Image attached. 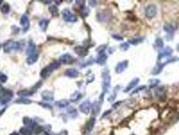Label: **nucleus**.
Returning a JSON list of instances; mask_svg holds the SVG:
<instances>
[{"mask_svg":"<svg viewBox=\"0 0 179 135\" xmlns=\"http://www.w3.org/2000/svg\"><path fill=\"white\" fill-rule=\"evenodd\" d=\"M15 103H20V104H25V105H28V104H30L32 103V101H30V99H25V98H21V99H17L15 101Z\"/></svg>","mask_w":179,"mask_h":135,"instance_id":"obj_20","label":"nucleus"},{"mask_svg":"<svg viewBox=\"0 0 179 135\" xmlns=\"http://www.w3.org/2000/svg\"><path fill=\"white\" fill-rule=\"evenodd\" d=\"M33 131L34 130L32 128L28 127V126H24V127H22L20 129V134H22V135H31Z\"/></svg>","mask_w":179,"mask_h":135,"instance_id":"obj_14","label":"nucleus"},{"mask_svg":"<svg viewBox=\"0 0 179 135\" xmlns=\"http://www.w3.org/2000/svg\"><path fill=\"white\" fill-rule=\"evenodd\" d=\"M75 52L80 56H85L88 54V50L83 46H77L74 48Z\"/></svg>","mask_w":179,"mask_h":135,"instance_id":"obj_11","label":"nucleus"},{"mask_svg":"<svg viewBox=\"0 0 179 135\" xmlns=\"http://www.w3.org/2000/svg\"><path fill=\"white\" fill-rule=\"evenodd\" d=\"M65 75L69 78H77L79 76V72L75 68H69L65 72Z\"/></svg>","mask_w":179,"mask_h":135,"instance_id":"obj_10","label":"nucleus"},{"mask_svg":"<svg viewBox=\"0 0 179 135\" xmlns=\"http://www.w3.org/2000/svg\"><path fill=\"white\" fill-rule=\"evenodd\" d=\"M74 62V58L72 55L69 54H65L61 56L59 58V62L63 64H72Z\"/></svg>","mask_w":179,"mask_h":135,"instance_id":"obj_5","label":"nucleus"},{"mask_svg":"<svg viewBox=\"0 0 179 135\" xmlns=\"http://www.w3.org/2000/svg\"><path fill=\"white\" fill-rule=\"evenodd\" d=\"M8 80V76L4 74H0V82L2 83H5Z\"/></svg>","mask_w":179,"mask_h":135,"instance_id":"obj_26","label":"nucleus"},{"mask_svg":"<svg viewBox=\"0 0 179 135\" xmlns=\"http://www.w3.org/2000/svg\"><path fill=\"white\" fill-rule=\"evenodd\" d=\"M49 22V20L47 19H45V18H44V19L40 20V21L39 22V24H39L40 29H41L42 30H43V31H46V30L47 29Z\"/></svg>","mask_w":179,"mask_h":135,"instance_id":"obj_16","label":"nucleus"},{"mask_svg":"<svg viewBox=\"0 0 179 135\" xmlns=\"http://www.w3.org/2000/svg\"><path fill=\"white\" fill-rule=\"evenodd\" d=\"M60 63L54 62L49 64L47 66H45L44 68L42 69L41 72H40V77L42 79H46L48 77L50 76L53 72H54L55 70L58 69L60 66Z\"/></svg>","mask_w":179,"mask_h":135,"instance_id":"obj_1","label":"nucleus"},{"mask_svg":"<svg viewBox=\"0 0 179 135\" xmlns=\"http://www.w3.org/2000/svg\"><path fill=\"white\" fill-rule=\"evenodd\" d=\"M49 11L51 14L52 16H57L59 15V10L56 6H51L49 8Z\"/></svg>","mask_w":179,"mask_h":135,"instance_id":"obj_18","label":"nucleus"},{"mask_svg":"<svg viewBox=\"0 0 179 135\" xmlns=\"http://www.w3.org/2000/svg\"><path fill=\"white\" fill-rule=\"evenodd\" d=\"M10 135H20V134L19 133H18V132H12L11 134H10Z\"/></svg>","mask_w":179,"mask_h":135,"instance_id":"obj_28","label":"nucleus"},{"mask_svg":"<svg viewBox=\"0 0 179 135\" xmlns=\"http://www.w3.org/2000/svg\"><path fill=\"white\" fill-rule=\"evenodd\" d=\"M38 54L36 53L35 54L31 55V56H29L26 59V62H27L28 64L32 65L34 64V63L36 62V61L38 60Z\"/></svg>","mask_w":179,"mask_h":135,"instance_id":"obj_12","label":"nucleus"},{"mask_svg":"<svg viewBox=\"0 0 179 135\" xmlns=\"http://www.w3.org/2000/svg\"><path fill=\"white\" fill-rule=\"evenodd\" d=\"M20 49V44L19 42L14 41L10 40L6 41L3 45V51L5 53H12L17 52Z\"/></svg>","mask_w":179,"mask_h":135,"instance_id":"obj_3","label":"nucleus"},{"mask_svg":"<svg viewBox=\"0 0 179 135\" xmlns=\"http://www.w3.org/2000/svg\"><path fill=\"white\" fill-rule=\"evenodd\" d=\"M34 93L32 91H29V90H20L17 93V95L18 96H21V97H28V96H31Z\"/></svg>","mask_w":179,"mask_h":135,"instance_id":"obj_17","label":"nucleus"},{"mask_svg":"<svg viewBox=\"0 0 179 135\" xmlns=\"http://www.w3.org/2000/svg\"><path fill=\"white\" fill-rule=\"evenodd\" d=\"M80 13L81 15L83 16H86L88 15L89 13V10H88V8L85 7V6H82L80 9Z\"/></svg>","mask_w":179,"mask_h":135,"instance_id":"obj_23","label":"nucleus"},{"mask_svg":"<svg viewBox=\"0 0 179 135\" xmlns=\"http://www.w3.org/2000/svg\"><path fill=\"white\" fill-rule=\"evenodd\" d=\"M14 93L10 90L4 89L3 87H0V103L1 105H5L8 102L11 101L13 98Z\"/></svg>","mask_w":179,"mask_h":135,"instance_id":"obj_2","label":"nucleus"},{"mask_svg":"<svg viewBox=\"0 0 179 135\" xmlns=\"http://www.w3.org/2000/svg\"><path fill=\"white\" fill-rule=\"evenodd\" d=\"M35 54H36V45L34 44L32 41H30L28 44L27 48H26V55H28V56H29Z\"/></svg>","mask_w":179,"mask_h":135,"instance_id":"obj_7","label":"nucleus"},{"mask_svg":"<svg viewBox=\"0 0 179 135\" xmlns=\"http://www.w3.org/2000/svg\"><path fill=\"white\" fill-rule=\"evenodd\" d=\"M148 9L150 10V12L146 11V15H147L148 16H150V14H151L150 17H153L154 16H155L156 12V8H154V6H150L149 8H148Z\"/></svg>","mask_w":179,"mask_h":135,"instance_id":"obj_21","label":"nucleus"},{"mask_svg":"<svg viewBox=\"0 0 179 135\" xmlns=\"http://www.w3.org/2000/svg\"><path fill=\"white\" fill-rule=\"evenodd\" d=\"M10 10V6L8 3H5L1 8V11L3 14H8Z\"/></svg>","mask_w":179,"mask_h":135,"instance_id":"obj_22","label":"nucleus"},{"mask_svg":"<svg viewBox=\"0 0 179 135\" xmlns=\"http://www.w3.org/2000/svg\"><path fill=\"white\" fill-rule=\"evenodd\" d=\"M41 97L42 99H44V101H51L54 99L53 93L50 91H48V90H45V91L42 92Z\"/></svg>","mask_w":179,"mask_h":135,"instance_id":"obj_9","label":"nucleus"},{"mask_svg":"<svg viewBox=\"0 0 179 135\" xmlns=\"http://www.w3.org/2000/svg\"><path fill=\"white\" fill-rule=\"evenodd\" d=\"M90 107L91 104L88 101H84L80 104V107H79L80 111L85 114H88L89 113L90 110Z\"/></svg>","mask_w":179,"mask_h":135,"instance_id":"obj_8","label":"nucleus"},{"mask_svg":"<svg viewBox=\"0 0 179 135\" xmlns=\"http://www.w3.org/2000/svg\"><path fill=\"white\" fill-rule=\"evenodd\" d=\"M55 105L59 108H66V107L70 105V102L66 99L59 100L55 102Z\"/></svg>","mask_w":179,"mask_h":135,"instance_id":"obj_15","label":"nucleus"},{"mask_svg":"<svg viewBox=\"0 0 179 135\" xmlns=\"http://www.w3.org/2000/svg\"><path fill=\"white\" fill-rule=\"evenodd\" d=\"M2 2H3V1H1V0H0V5H1V3H2Z\"/></svg>","mask_w":179,"mask_h":135,"instance_id":"obj_30","label":"nucleus"},{"mask_svg":"<svg viewBox=\"0 0 179 135\" xmlns=\"http://www.w3.org/2000/svg\"><path fill=\"white\" fill-rule=\"evenodd\" d=\"M41 85H42V82L41 81H39V82H38V83H36V85H34L33 87H32V89L31 91L34 93L36 91H37L38 88L40 87V86H41Z\"/></svg>","mask_w":179,"mask_h":135,"instance_id":"obj_24","label":"nucleus"},{"mask_svg":"<svg viewBox=\"0 0 179 135\" xmlns=\"http://www.w3.org/2000/svg\"><path fill=\"white\" fill-rule=\"evenodd\" d=\"M39 105H40L42 107H43L44 108H46V109H51V106L48 103H38Z\"/></svg>","mask_w":179,"mask_h":135,"instance_id":"obj_27","label":"nucleus"},{"mask_svg":"<svg viewBox=\"0 0 179 135\" xmlns=\"http://www.w3.org/2000/svg\"><path fill=\"white\" fill-rule=\"evenodd\" d=\"M44 135H50V134H49V133H48V132H45V133H44Z\"/></svg>","mask_w":179,"mask_h":135,"instance_id":"obj_29","label":"nucleus"},{"mask_svg":"<svg viewBox=\"0 0 179 135\" xmlns=\"http://www.w3.org/2000/svg\"><path fill=\"white\" fill-rule=\"evenodd\" d=\"M20 24H21L24 31L28 30V29L30 27V20L28 19V16H26V15L22 16L21 18H20Z\"/></svg>","mask_w":179,"mask_h":135,"instance_id":"obj_6","label":"nucleus"},{"mask_svg":"<svg viewBox=\"0 0 179 135\" xmlns=\"http://www.w3.org/2000/svg\"><path fill=\"white\" fill-rule=\"evenodd\" d=\"M95 118H91L90 119L89 121L87 122L86 126V129L87 132H90L92 130L95 124Z\"/></svg>","mask_w":179,"mask_h":135,"instance_id":"obj_13","label":"nucleus"},{"mask_svg":"<svg viewBox=\"0 0 179 135\" xmlns=\"http://www.w3.org/2000/svg\"><path fill=\"white\" fill-rule=\"evenodd\" d=\"M106 59H107V57H106V56H104V55H102V56H100L99 58H98L97 63H98V64H103V63H105Z\"/></svg>","mask_w":179,"mask_h":135,"instance_id":"obj_25","label":"nucleus"},{"mask_svg":"<svg viewBox=\"0 0 179 135\" xmlns=\"http://www.w3.org/2000/svg\"><path fill=\"white\" fill-rule=\"evenodd\" d=\"M81 97H82L81 93H79V92L76 91V92H75V93L72 95V97H71V98H70V100L73 102H75V101H78V100L80 99Z\"/></svg>","mask_w":179,"mask_h":135,"instance_id":"obj_19","label":"nucleus"},{"mask_svg":"<svg viewBox=\"0 0 179 135\" xmlns=\"http://www.w3.org/2000/svg\"><path fill=\"white\" fill-rule=\"evenodd\" d=\"M62 15L64 20L68 22H75L77 21V17L74 15L68 9H64L62 11Z\"/></svg>","mask_w":179,"mask_h":135,"instance_id":"obj_4","label":"nucleus"}]
</instances>
